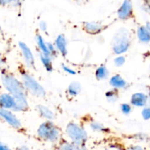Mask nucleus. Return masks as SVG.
Masks as SVG:
<instances>
[{
    "instance_id": "obj_1",
    "label": "nucleus",
    "mask_w": 150,
    "mask_h": 150,
    "mask_svg": "<svg viewBox=\"0 0 150 150\" xmlns=\"http://www.w3.org/2000/svg\"><path fill=\"white\" fill-rule=\"evenodd\" d=\"M1 82L6 90L15 100L26 98V92L23 83L11 73L3 71L1 76Z\"/></svg>"
},
{
    "instance_id": "obj_2",
    "label": "nucleus",
    "mask_w": 150,
    "mask_h": 150,
    "mask_svg": "<svg viewBox=\"0 0 150 150\" xmlns=\"http://www.w3.org/2000/svg\"><path fill=\"white\" fill-rule=\"evenodd\" d=\"M130 46V36L125 28L120 29L113 38V51L117 55H122L127 51Z\"/></svg>"
},
{
    "instance_id": "obj_3",
    "label": "nucleus",
    "mask_w": 150,
    "mask_h": 150,
    "mask_svg": "<svg viewBox=\"0 0 150 150\" xmlns=\"http://www.w3.org/2000/svg\"><path fill=\"white\" fill-rule=\"evenodd\" d=\"M38 135L45 142L56 143L60 139V131L51 121H45L39 126Z\"/></svg>"
},
{
    "instance_id": "obj_4",
    "label": "nucleus",
    "mask_w": 150,
    "mask_h": 150,
    "mask_svg": "<svg viewBox=\"0 0 150 150\" xmlns=\"http://www.w3.org/2000/svg\"><path fill=\"white\" fill-rule=\"evenodd\" d=\"M66 133L72 143L79 146H84L88 140V135L85 129L77 123H69L66 127Z\"/></svg>"
},
{
    "instance_id": "obj_5",
    "label": "nucleus",
    "mask_w": 150,
    "mask_h": 150,
    "mask_svg": "<svg viewBox=\"0 0 150 150\" xmlns=\"http://www.w3.org/2000/svg\"><path fill=\"white\" fill-rule=\"evenodd\" d=\"M22 83L24 86L25 89L30 92L32 95L37 97H44L46 94L45 89L40 84L38 81L32 77L26 72H21Z\"/></svg>"
},
{
    "instance_id": "obj_6",
    "label": "nucleus",
    "mask_w": 150,
    "mask_h": 150,
    "mask_svg": "<svg viewBox=\"0 0 150 150\" xmlns=\"http://www.w3.org/2000/svg\"><path fill=\"white\" fill-rule=\"evenodd\" d=\"M0 118L15 129H19L21 127V121L10 110L0 108Z\"/></svg>"
},
{
    "instance_id": "obj_7",
    "label": "nucleus",
    "mask_w": 150,
    "mask_h": 150,
    "mask_svg": "<svg viewBox=\"0 0 150 150\" xmlns=\"http://www.w3.org/2000/svg\"><path fill=\"white\" fill-rule=\"evenodd\" d=\"M18 45L21 51L22 56H23V60H24L26 66L29 67H33L35 66V62L34 55L31 51L30 48L23 42H19Z\"/></svg>"
},
{
    "instance_id": "obj_8",
    "label": "nucleus",
    "mask_w": 150,
    "mask_h": 150,
    "mask_svg": "<svg viewBox=\"0 0 150 150\" xmlns=\"http://www.w3.org/2000/svg\"><path fill=\"white\" fill-rule=\"evenodd\" d=\"M133 15V3L130 0H126L122 2L117 11V16L121 20L129 19Z\"/></svg>"
},
{
    "instance_id": "obj_9",
    "label": "nucleus",
    "mask_w": 150,
    "mask_h": 150,
    "mask_svg": "<svg viewBox=\"0 0 150 150\" xmlns=\"http://www.w3.org/2000/svg\"><path fill=\"white\" fill-rule=\"evenodd\" d=\"M16 105L15 98L9 93L0 95V108L7 110H13Z\"/></svg>"
},
{
    "instance_id": "obj_10",
    "label": "nucleus",
    "mask_w": 150,
    "mask_h": 150,
    "mask_svg": "<svg viewBox=\"0 0 150 150\" xmlns=\"http://www.w3.org/2000/svg\"><path fill=\"white\" fill-rule=\"evenodd\" d=\"M103 25L98 21H87L83 23V29L90 35H98L103 29Z\"/></svg>"
},
{
    "instance_id": "obj_11",
    "label": "nucleus",
    "mask_w": 150,
    "mask_h": 150,
    "mask_svg": "<svg viewBox=\"0 0 150 150\" xmlns=\"http://www.w3.org/2000/svg\"><path fill=\"white\" fill-rule=\"evenodd\" d=\"M148 100V96L142 92H136L131 96L130 103L133 106L144 107L146 105Z\"/></svg>"
},
{
    "instance_id": "obj_12",
    "label": "nucleus",
    "mask_w": 150,
    "mask_h": 150,
    "mask_svg": "<svg viewBox=\"0 0 150 150\" xmlns=\"http://www.w3.org/2000/svg\"><path fill=\"white\" fill-rule=\"evenodd\" d=\"M67 41L64 35H59L57 37L54 45H55L57 51H59V53L62 54L63 57H66L67 54Z\"/></svg>"
},
{
    "instance_id": "obj_13",
    "label": "nucleus",
    "mask_w": 150,
    "mask_h": 150,
    "mask_svg": "<svg viewBox=\"0 0 150 150\" xmlns=\"http://www.w3.org/2000/svg\"><path fill=\"white\" fill-rule=\"evenodd\" d=\"M109 84L112 86L113 89L117 90L120 89H125L127 86V81L119 74L114 75L110 79Z\"/></svg>"
},
{
    "instance_id": "obj_14",
    "label": "nucleus",
    "mask_w": 150,
    "mask_h": 150,
    "mask_svg": "<svg viewBox=\"0 0 150 150\" xmlns=\"http://www.w3.org/2000/svg\"><path fill=\"white\" fill-rule=\"evenodd\" d=\"M37 109H38V113L42 117V118L47 120V121H51L54 120L55 117V114L48 107L45 106L43 105H38L37 106Z\"/></svg>"
},
{
    "instance_id": "obj_15",
    "label": "nucleus",
    "mask_w": 150,
    "mask_h": 150,
    "mask_svg": "<svg viewBox=\"0 0 150 150\" xmlns=\"http://www.w3.org/2000/svg\"><path fill=\"white\" fill-rule=\"evenodd\" d=\"M137 36L139 40L142 42H149L150 41V34L146 26H142L137 30Z\"/></svg>"
},
{
    "instance_id": "obj_16",
    "label": "nucleus",
    "mask_w": 150,
    "mask_h": 150,
    "mask_svg": "<svg viewBox=\"0 0 150 150\" xmlns=\"http://www.w3.org/2000/svg\"><path fill=\"white\" fill-rule=\"evenodd\" d=\"M16 100V105L13 108V111H25L29 108V103L27 101V98H19V99L15 100Z\"/></svg>"
},
{
    "instance_id": "obj_17",
    "label": "nucleus",
    "mask_w": 150,
    "mask_h": 150,
    "mask_svg": "<svg viewBox=\"0 0 150 150\" xmlns=\"http://www.w3.org/2000/svg\"><path fill=\"white\" fill-rule=\"evenodd\" d=\"M36 41L37 44H38V48H39L41 54L51 56L50 55L49 51H48V42H45V40L43 39V38H42L40 35H37Z\"/></svg>"
},
{
    "instance_id": "obj_18",
    "label": "nucleus",
    "mask_w": 150,
    "mask_h": 150,
    "mask_svg": "<svg viewBox=\"0 0 150 150\" xmlns=\"http://www.w3.org/2000/svg\"><path fill=\"white\" fill-rule=\"evenodd\" d=\"M40 59L41 60L42 65L44 66L46 71L52 72L53 71V64H52V57L51 56L45 55V54L40 53Z\"/></svg>"
},
{
    "instance_id": "obj_19",
    "label": "nucleus",
    "mask_w": 150,
    "mask_h": 150,
    "mask_svg": "<svg viewBox=\"0 0 150 150\" xmlns=\"http://www.w3.org/2000/svg\"><path fill=\"white\" fill-rule=\"evenodd\" d=\"M81 90V85L79 82L73 81L70 83L67 88V92L70 96H77Z\"/></svg>"
},
{
    "instance_id": "obj_20",
    "label": "nucleus",
    "mask_w": 150,
    "mask_h": 150,
    "mask_svg": "<svg viewBox=\"0 0 150 150\" xmlns=\"http://www.w3.org/2000/svg\"><path fill=\"white\" fill-rule=\"evenodd\" d=\"M109 72L105 65H101L96 69L95 77L98 80H104L108 78Z\"/></svg>"
},
{
    "instance_id": "obj_21",
    "label": "nucleus",
    "mask_w": 150,
    "mask_h": 150,
    "mask_svg": "<svg viewBox=\"0 0 150 150\" xmlns=\"http://www.w3.org/2000/svg\"><path fill=\"white\" fill-rule=\"evenodd\" d=\"M59 150H89L84 146H79L73 143L65 142L60 145Z\"/></svg>"
},
{
    "instance_id": "obj_22",
    "label": "nucleus",
    "mask_w": 150,
    "mask_h": 150,
    "mask_svg": "<svg viewBox=\"0 0 150 150\" xmlns=\"http://www.w3.org/2000/svg\"><path fill=\"white\" fill-rule=\"evenodd\" d=\"M90 128L93 131L98 132V133H106L108 131V129L106 128L105 126L98 122H92L90 123Z\"/></svg>"
},
{
    "instance_id": "obj_23",
    "label": "nucleus",
    "mask_w": 150,
    "mask_h": 150,
    "mask_svg": "<svg viewBox=\"0 0 150 150\" xmlns=\"http://www.w3.org/2000/svg\"><path fill=\"white\" fill-rule=\"evenodd\" d=\"M105 98H106L107 100L110 103H115L116 101L118 100L119 95L117 89H110L108 92L105 93Z\"/></svg>"
},
{
    "instance_id": "obj_24",
    "label": "nucleus",
    "mask_w": 150,
    "mask_h": 150,
    "mask_svg": "<svg viewBox=\"0 0 150 150\" xmlns=\"http://www.w3.org/2000/svg\"><path fill=\"white\" fill-rule=\"evenodd\" d=\"M120 109L121 111L125 115H128L131 113L132 111V108L131 105L128 103H122L120 105Z\"/></svg>"
},
{
    "instance_id": "obj_25",
    "label": "nucleus",
    "mask_w": 150,
    "mask_h": 150,
    "mask_svg": "<svg viewBox=\"0 0 150 150\" xmlns=\"http://www.w3.org/2000/svg\"><path fill=\"white\" fill-rule=\"evenodd\" d=\"M114 64L117 67H121V66L124 65L125 63V57L122 55H120L114 59Z\"/></svg>"
},
{
    "instance_id": "obj_26",
    "label": "nucleus",
    "mask_w": 150,
    "mask_h": 150,
    "mask_svg": "<svg viewBox=\"0 0 150 150\" xmlns=\"http://www.w3.org/2000/svg\"><path fill=\"white\" fill-rule=\"evenodd\" d=\"M48 48L50 53V55H51V57H52V58L54 57H55V56H57L58 51H57V48H56L55 45H54V44L51 43V42H48Z\"/></svg>"
},
{
    "instance_id": "obj_27",
    "label": "nucleus",
    "mask_w": 150,
    "mask_h": 150,
    "mask_svg": "<svg viewBox=\"0 0 150 150\" xmlns=\"http://www.w3.org/2000/svg\"><path fill=\"white\" fill-rule=\"evenodd\" d=\"M62 70H64V72H66L67 73H68V74L70 75H75L76 73V70H73L72 67H70V66H67L66 65V64H62Z\"/></svg>"
},
{
    "instance_id": "obj_28",
    "label": "nucleus",
    "mask_w": 150,
    "mask_h": 150,
    "mask_svg": "<svg viewBox=\"0 0 150 150\" xmlns=\"http://www.w3.org/2000/svg\"><path fill=\"white\" fill-rule=\"evenodd\" d=\"M142 117L144 120H149L150 119V106L145 107L142 111Z\"/></svg>"
},
{
    "instance_id": "obj_29",
    "label": "nucleus",
    "mask_w": 150,
    "mask_h": 150,
    "mask_svg": "<svg viewBox=\"0 0 150 150\" xmlns=\"http://www.w3.org/2000/svg\"><path fill=\"white\" fill-rule=\"evenodd\" d=\"M39 27L40 29L42 32H45V31L47 30V28H48V25H47V23L45 21H41L40 22L39 24Z\"/></svg>"
},
{
    "instance_id": "obj_30",
    "label": "nucleus",
    "mask_w": 150,
    "mask_h": 150,
    "mask_svg": "<svg viewBox=\"0 0 150 150\" xmlns=\"http://www.w3.org/2000/svg\"><path fill=\"white\" fill-rule=\"evenodd\" d=\"M125 150H144L142 146H139V145H133L129 147H127Z\"/></svg>"
},
{
    "instance_id": "obj_31",
    "label": "nucleus",
    "mask_w": 150,
    "mask_h": 150,
    "mask_svg": "<svg viewBox=\"0 0 150 150\" xmlns=\"http://www.w3.org/2000/svg\"><path fill=\"white\" fill-rule=\"evenodd\" d=\"M0 150H11L10 148L7 146V144H5L4 143H3L2 142L0 141Z\"/></svg>"
},
{
    "instance_id": "obj_32",
    "label": "nucleus",
    "mask_w": 150,
    "mask_h": 150,
    "mask_svg": "<svg viewBox=\"0 0 150 150\" xmlns=\"http://www.w3.org/2000/svg\"><path fill=\"white\" fill-rule=\"evenodd\" d=\"M143 7L146 11L150 12V1H145L144 4L143 5Z\"/></svg>"
},
{
    "instance_id": "obj_33",
    "label": "nucleus",
    "mask_w": 150,
    "mask_h": 150,
    "mask_svg": "<svg viewBox=\"0 0 150 150\" xmlns=\"http://www.w3.org/2000/svg\"><path fill=\"white\" fill-rule=\"evenodd\" d=\"M105 150H122L119 146H111L108 148H106Z\"/></svg>"
},
{
    "instance_id": "obj_34",
    "label": "nucleus",
    "mask_w": 150,
    "mask_h": 150,
    "mask_svg": "<svg viewBox=\"0 0 150 150\" xmlns=\"http://www.w3.org/2000/svg\"><path fill=\"white\" fill-rule=\"evenodd\" d=\"M4 59H3L2 57H0V70H2L3 66H4Z\"/></svg>"
},
{
    "instance_id": "obj_35",
    "label": "nucleus",
    "mask_w": 150,
    "mask_h": 150,
    "mask_svg": "<svg viewBox=\"0 0 150 150\" xmlns=\"http://www.w3.org/2000/svg\"><path fill=\"white\" fill-rule=\"evenodd\" d=\"M16 150H30V149H29V148L27 147V146H20V147L18 148V149H16Z\"/></svg>"
},
{
    "instance_id": "obj_36",
    "label": "nucleus",
    "mask_w": 150,
    "mask_h": 150,
    "mask_svg": "<svg viewBox=\"0 0 150 150\" xmlns=\"http://www.w3.org/2000/svg\"><path fill=\"white\" fill-rule=\"evenodd\" d=\"M146 29H148V31H149V32L150 34V23H147V24H146Z\"/></svg>"
},
{
    "instance_id": "obj_37",
    "label": "nucleus",
    "mask_w": 150,
    "mask_h": 150,
    "mask_svg": "<svg viewBox=\"0 0 150 150\" xmlns=\"http://www.w3.org/2000/svg\"><path fill=\"white\" fill-rule=\"evenodd\" d=\"M1 32V25H0V32Z\"/></svg>"
},
{
    "instance_id": "obj_38",
    "label": "nucleus",
    "mask_w": 150,
    "mask_h": 150,
    "mask_svg": "<svg viewBox=\"0 0 150 150\" xmlns=\"http://www.w3.org/2000/svg\"><path fill=\"white\" fill-rule=\"evenodd\" d=\"M148 99H149V100L150 101V95H149V98H148Z\"/></svg>"
}]
</instances>
